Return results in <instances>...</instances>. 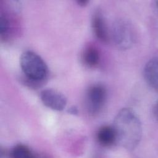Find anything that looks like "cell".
<instances>
[{
    "mask_svg": "<svg viewBox=\"0 0 158 158\" xmlns=\"http://www.w3.org/2000/svg\"><path fill=\"white\" fill-rule=\"evenodd\" d=\"M112 126L116 133L117 144L128 151L137 147L142 137V126L139 118L132 109H120Z\"/></svg>",
    "mask_w": 158,
    "mask_h": 158,
    "instance_id": "cell-1",
    "label": "cell"
},
{
    "mask_svg": "<svg viewBox=\"0 0 158 158\" xmlns=\"http://www.w3.org/2000/svg\"><path fill=\"white\" fill-rule=\"evenodd\" d=\"M20 65L28 78L30 86H38L48 76V68L46 62L33 51H26L21 54Z\"/></svg>",
    "mask_w": 158,
    "mask_h": 158,
    "instance_id": "cell-2",
    "label": "cell"
},
{
    "mask_svg": "<svg viewBox=\"0 0 158 158\" xmlns=\"http://www.w3.org/2000/svg\"><path fill=\"white\" fill-rule=\"evenodd\" d=\"M111 38L117 49L122 51L130 49L136 41V33L133 26L127 20L117 19L113 23Z\"/></svg>",
    "mask_w": 158,
    "mask_h": 158,
    "instance_id": "cell-3",
    "label": "cell"
},
{
    "mask_svg": "<svg viewBox=\"0 0 158 158\" xmlns=\"http://www.w3.org/2000/svg\"><path fill=\"white\" fill-rule=\"evenodd\" d=\"M107 91L101 84H94L89 87L86 94V104L88 113L91 115L99 114L106 102Z\"/></svg>",
    "mask_w": 158,
    "mask_h": 158,
    "instance_id": "cell-4",
    "label": "cell"
},
{
    "mask_svg": "<svg viewBox=\"0 0 158 158\" xmlns=\"http://www.w3.org/2000/svg\"><path fill=\"white\" fill-rule=\"evenodd\" d=\"M40 99L46 107L57 111L64 110L67 102L64 94L51 88L42 90L40 93Z\"/></svg>",
    "mask_w": 158,
    "mask_h": 158,
    "instance_id": "cell-5",
    "label": "cell"
},
{
    "mask_svg": "<svg viewBox=\"0 0 158 158\" xmlns=\"http://www.w3.org/2000/svg\"><path fill=\"white\" fill-rule=\"evenodd\" d=\"M91 25L95 36L98 40L104 43L109 41V34L105 20L99 10L94 12L92 17Z\"/></svg>",
    "mask_w": 158,
    "mask_h": 158,
    "instance_id": "cell-6",
    "label": "cell"
},
{
    "mask_svg": "<svg viewBox=\"0 0 158 158\" xmlns=\"http://www.w3.org/2000/svg\"><path fill=\"white\" fill-rule=\"evenodd\" d=\"M96 138L98 143L104 148H110L117 144L116 133L113 126L106 125L99 127Z\"/></svg>",
    "mask_w": 158,
    "mask_h": 158,
    "instance_id": "cell-7",
    "label": "cell"
},
{
    "mask_svg": "<svg viewBox=\"0 0 158 158\" xmlns=\"http://www.w3.org/2000/svg\"><path fill=\"white\" fill-rule=\"evenodd\" d=\"M143 74L148 84L158 91V57H154L146 64Z\"/></svg>",
    "mask_w": 158,
    "mask_h": 158,
    "instance_id": "cell-8",
    "label": "cell"
},
{
    "mask_svg": "<svg viewBox=\"0 0 158 158\" xmlns=\"http://www.w3.org/2000/svg\"><path fill=\"white\" fill-rule=\"evenodd\" d=\"M82 60L84 64L89 68L97 67L100 61V54L98 49L92 45L85 48L82 53Z\"/></svg>",
    "mask_w": 158,
    "mask_h": 158,
    "instance_id": "cell-9",
    "label": "cell"
},
{
    "mask_svg": "<svg viewBox=\"0 0 158 158\" xmlns=\"http://www.w3.org/2000/svg\"><path fill=\"white\" fill-rule=\"evenodd\" d=\"M9 156L10 158H36V154L27 145L19 144L11 149Z\"/></svg>",
    "mask_w": 158,
    "mask_h": 158,
    "instance_id": "cell-10",
    "label": "cell"
},
{
    "mask_svg": "<svg viewBox=\"0 0 158 158\" xmlns=\"http://www.w3.org/2000/svg\"><path fill=\"white\" fill-rule=\"evenodd\" d=\"M9 21L5 15L1 14L0 15V33L2 38H6L9 31Z\"/></svg>",
    "mask_w": 158,
    "mask_h": 158,
    "instance_id": "cell-11",
    "label": "cell"
},
{
    "mask_svg": "<svg viewBox=\"0 0 158 158\" xmlns=\"http://www.w3.org/2000/svg\"><path fill=\"white\" fill-rule=\"evenodd\" d=\"M70 114H72V115H77L78 113V109L77 108V107L75 106H72L70 107L69 109H68V111H67Z\"/></svg>",
    "mask_w": 158,
    "mask_h": 158,
    "instance_id": "cell-12",
    "label": "cell"
},
{
    "mask_svg": "<svg viewBox=\"0 0 158 158\" xmlns=\"http://www.w3.org/2000/svg\"><path fill=\"white\" fill-rule=\"evenodd\" d=\"M153 113L155 118L158 121V101L156 102V103L154 105V107L153 109Z\"/></svg>",
    "mask_w": 158,
    "mask_h": 158,
    "instance_id": "cell-13",
    "label": "cell"
},
{
    "mask_svg": "<svg viewBox=\"0 0 158 158\" xmlns=\"http://www.w3.org/2000/svg\"><path fill=\"white\" fill-rule=\"evenodd\" d=\"M76 1L79 6L81 7H85L88 4L89 0H76Z\"/></svg>",
    "mask_w": 158,
    "mask_h": 158,
    "instance_id": "cell-14",
    "label": "cell"
},
{
    "mask_svg": "<svg viewBox=\"0 0 158 158\" xmlns=\"http://www.w3.org/2000/svg\"><path fill=\"white\" fill-rule=\"evenodd\" d=\"M36 158H51L45 154H36Z\"/></svg>",
    "mask_w": 158,
    "mask_h": 158,
    "instance_id": "cell-15",
    "label": "cell"
},
{
    "mask_svg": "<svg viewBox=\"0 0 158 158\" xmlns=\"http://www.w3.org/2000/svg\"><path fill=\"white\" fill-rule=\"evenodd\" d=\"M156 6L157 10V14H158V0H156Z\"/></svg>",
    "mask_w": 158,
    "mask_h": 158,
    "instance_id": "cell-16",
    "label": "cell"
}]
</instances>
